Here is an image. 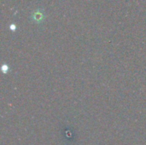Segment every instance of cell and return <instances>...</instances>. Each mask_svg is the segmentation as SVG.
Here are the masks:
<instances>
[{"mask_svg": "<svg viewBox=\"0 0 146 145\" xmlns=\"http://www.w3.org/2000/svg\"><path fill=\"white\" fill-rule=\"evenodd\" d=\"M45 18V14L43 10L41 9H37L33 12L32 14V20L37 23L42 22Z\"/></svg>", "mask_w": 146, "mask_h": 145, "instance_id": "6da1fadb", "label": "cell"}, {"mask_svg": "<svg viewBox=\"0 0 146 145\" xmlns=\"http://www.w3.org/2000/svg\"><path fill=\"white\" fill-rule=\"evenodd\" d=\"M9 71V66L7 64H3L2 66V72L3 73H7V72Z\"/></svg>", "mask_w": 146, "mask_h": 145, "instance_id": "7a4b0ae2", "label": "cell"}, {"mask_svg": "<svg viewBox=\"0 0 146 145\" xmlns=\"http://www.w3.org/2000/svg\"><path fill=\"white\" fill-rule=\"evenodd\" d=\"M9 28H10V30H11V31H15V29H16V26H15V24H11V25L9 26Z\"/></svg>", "mask_w": 146, "mask_h": 145, "instance_id": "3957f363", "label": "cell"}]
</instances>
